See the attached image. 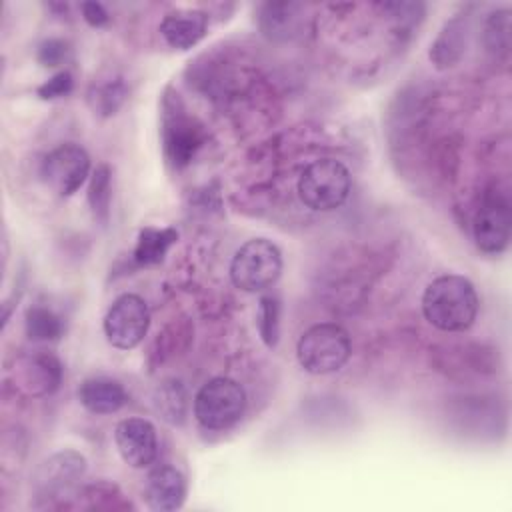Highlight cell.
<instances>
[{
    "mask_svg": "<svg viewBox=\"0 0 512 512\" xmlns=\"http://www.w3.org/2000/svg\"><path fill=\"white\" fill-rule=\"evenodd\" d=\"M422 312L442 332H464L474 324L478 314L476 288L460 274L438 276L422 294Z\"/></svg>",
    "mask_w": 512,
    "mask_h": 512,
    "instance_id": "6da1fadb",
    "label": "cell"
},
{
    "mask_svg": "<svg viewBox=\"0 0 512 512\" xmlns=\"http://www.w3.org/2000/svg\"><path fill=\"white\" fill-rule=\"evenodd\" d=\"M352 344L348 332L334 322H322L310 326L296 344L298 364L308 374H332L338 372L350 358Z\"/></svg>",
    "mask_w": 512,
    "mask_h": 512,
    "instance_id": "7a4b0ae2",
    "label": "cell"
},
{
    "mask_svg": "<svg viewBox=\"0 0 512 512\" xmlns=\"http://www.w3.org/2000/svg\"><path fill=\"white\" fill-rule=\"evenodd\" d=\"M282 274V252L268 238L244 242L232 256L230 280L242 292L272 288Z\"/></svg>",
    "mask_w": 512,
    "mask_h": 512,
    "instance_id": "3957f363",
    "label": "cell"
},
{
    "mask_svg": "<svg viewBox=\"0 0 512 512\" xmlns=\"http://www.w3.org/2000/svg\"><path fill=\"white\" fill-rule=\"evenodd\" d=\"M352 188L348 168L336 158H320L310 162L298 178V196L310 210L340 208Z\"/></svg>",
    "mask_w": 512,
    "mask_h": 512,
    "instance_id": "277c9868",
    "label": "cell"
},
{
    "mask_svg": "<svg viewBox=\"0 0 512 512\" xmlns=\"http://www.w3.org/2000/svg\"><path fill=\"white\" fill-rule=\"evenodd\" d=\"M162 110V148L166 162L174 168H184L206 140L204 126L186 112L178 94H166Z\"/></svg>",
    "mask_w": 512,
    "mask_h": 512,
    "instance_id": "5b68a950",
    "label": "cell"
},
{
    "mask_svg": "<svg viewBox=\"0 0 512 512\" xmlns=\"http://www.w3.org/2000/svg\"><path fill=\"white\" fill-rule=\"evenodd\" d=\"M246 410V392L232 378H210L194 396V416L208 430L234 426Z\"/></svg>",
    "mask_w": 512,
    "mask_h": 512,
    "instance_id": "8992f818",
    "label": "cell"
},
{
    "mask_svg": "<svg viewBox=\"0 0 512 512\" xmlns=\"http://www.w3.org/2000/svg\"><path fill=\"white\" fill-rule=\"evenodd\" d=\"M106 340L118 350L136 348L150 326V310L142 296L126 292L120 294L108 308L104 316Z\"/></svg>",
    "mask_w": 512,
    "mask_h": 512,
    "instance_id": "52a82bcc",
    "label": "cell"
},
{
    "mask_svg": "<svg viewBox=\"0 0 512 512\" xmlns=\"http://www.w3.org/2000/svg\"><path fill=\"white\" fill-rule=\"evenodd\" d=\"M90 174L88 152L74 142L52 148L40 162V176L58 196H72Z\"/></svg>",
    "mask_w": 512,
    "mask_h": 512,
    "instance_id": "ba28073f",
    "label": "cell"
},
{
    "mask_svg": "<svg viewBox=\"0 0 512 512\" xmlns=\"http://www.w3.org/2000/svg\"><path fill=\"white\" fill-rule=\"evenodd\" d=\"M510 200L502 192H488L474 216L472 234L476 246L486 254H500L510 242Z\"/></svg>",
    "mask_w": 512,
    "mask_h": 512,
    "instance_id": "9c48e42d",
    "label": "cell"
},
{
    "mask_svg": "<svg viewBox=\"0 0 512 512\" xmlns=\"http://www.w3.org/2000/svg\"><path fill=\"white\" fill-rule=\"evenodd\" d=\"M86 472V458L76 450H62L46 458L34 476L40 498H62L74 494L76 482Z\"/></svg>",
    "mask_w": 512,
    "mask_h": 512,
    "instance_id": "30bf717a",
    "label": "cell"
},
{
    "mask_svg": "<svg viewBox=\"0 0 512 512\" xmlns=\"http://www.w3.org/2000/svg\"><path fill=\"white\" fill-rule=\"evenodd\" d=\"M120 458L132 468H146L158 456L156 428L146 418H124L114 428Z\"/></svg>",
    "mask_w": 512,
    "mask_h": 512,
    "instance_id": "8fae6325",
    "label": "cell"
},
{
    "mask_svg": "<svg viewBox=\"0 0 512 512\" xmlns=\"http://www.w3.org/2000/svg\"><path fill=\"white\" fill-rule=\"evenodd\" d=\"M14 382L28 396L52 394L62 382V364L50 352H34L18 358Z\"/></svg>",
    "mask_w": 512,
    "mask_h": 512,
    "instance_id": "7c38bea8",
    "label": "cell"
},
{
    "mask_svg": "<svg viewBox=\"0 0 512 512\" xmlns=\"http://www.w3.org/2000/svg\"><path fill=\"white\" fill-rule=\"evenodd\" d=\"M146 506L154 512H172L186 500V478L174 466H156L148 472L144 484Z\"/></svg>",
    "mask_w": 512,
    "mask_h": 512,
    "instance_id": "4fadbf2b",
    "label": "cell"
},
{
    "mask_svg": "<svg viewBox=\"0 0 512 512\" xmlns=\"http://www.w3.org/2000/svg\"><path fill=\"white\" fill-rule=\"evenodd\" d=\"M208 30V16L204 10L182 8L164 14L160 22V34L170 48L188 50L196 46Z\"/></svg>",
    "mask_w": 512,
    "mask_h": 512,
    "instance_id": "5bb4252c",
    "label": "cell"
},
{
    "mask_svg": "<svg viewBox=\"0 0 512 512\" xmlns=\"http://www.w3.org/2000/svg\"><path fill=\"white\" fill-rule=\"evenodd\" d=\"M78 400L88 412L104 416L118 412L126 404L128 394L118 380L108 376H92L80 384Z\"/></svg>",
    "mask_w": 512,
    "mask_h": 512,
    "instance_id": "9a60e30c",
    "label": "cell"
},
{
    "mask_svg": "<svg viewBox=\"0 0 512 512\" xmlns=\"http://www.w3.org/2000/svg\"><path fill=\"white\" fill-rule=\"evenodd\" d=\"M466 42H468V24L462 16H456L442 26L436 40L430 44L428 56L438 70L452 68L462 58L466 50Z\"/></svg>",
    "mask_w": 512,
    "mask_h": 512,
    "instance_id": "2e32d148",
    "label": "cell"
},
{
    "mask_svg": "<svg viewBox=\"0 0 512 512\" xmlns=\"http://www.w3.org/2000/svg\"><path fill=\"white\" fill-rule=\"evenodd\" d=\"M178 232L174 228H152L146 226L138 232V240L132 252V262L136 266H154L160 264L170 250L172 244H176Z\"/></svg>",
    "mask_w": 512,
    "mask_h": 512,
    "instance_id": "e0dca14e",
    "label": "cell"
},
{
    "mask_svg": "<svg viewBox=\"0 0 512 512\" xmlns=\"http://www.w3.org/2000/svg\"><path fill=\"white\" fill-rule=\"evenodd\" d=\"M110 202H112V170L108 164H98L90 176L88 204L94 220L100 226H106L110 222Z\"/></svg>",
    "mask_w": 512,
    "mask_h": 512,
    "instance_id": "ac0fdd59",
    "label": "cell"
},
{
    "mask_svg": "<svg viewBox=\"0 0 512 512\" xmlns=\"http://www.w3.org/2000/svg\"><path fill=\"white\" fill-rule=\"evenodd\" d=\"M292 2H268L262 6L260 28L270 38H284L296 30V10Z\"/></svg>",
    "mask_w": 512,
    "mask_h": 512,
    "instance_id": "d6986e66",
    "label": "cell"
},
{
    "mask_svg": "<svg viewBox=\"0 0 512 512\" xmlns=\"http://www.w3.org/2000/svg\"><path fill=\"white\" fill-rule=\"evenodd\" d=\"M186 404V390L178 380H166L154 392V408L170 424L184 422Z\"/></svg>",
    "mask_w": 512,
    "mask_h": 512,
    "instance_id": "ffe728a7",
    "label": "cell"
},
{
    "mask_svg": "<svg viewBox=\"0 0 512 512\" xmlns=\"http://www.w3.org/2000/svg\"><path fill=\"white\" fill-rule=\"evenodd\" d=\"M62 318L46 306H30L26 310V336L34 342H52L62 336Z\"/></svg>",
    "mask_w": 512,
    "mask_h": 512,
    "instance_id": "44dd1931",
    "label": "cell"
},
{
    "mask_svg": "<svg viewBox=\"0 0 512 512\" xmlns=\"http://www.w3.org/2000/svg\"><path fill=\"white\" fill-rule=\"evenodd\" d=\"M126 86L122 80H106L102 84H94L88 92V104L94 114L112 116L122 106L126 98Z\"/></svg>",
    "mask_w": 512,
    "mask_h": 512,
    "instance_id": "7402d4cb",
    "label": "cell"
},
{
    "mask_svg": "<svg viewBox=\"0 0 512 512\" xmlns=\"http://www.w3.org/2000/svg\"><path fill=\"white\" fill-rule=\"evenodd\" d=\"M484 42L494 56H508L510 50V10L492 12L484 24Z\"/></svg>",
    "mask_w": 512,
    "mask_h": 512,
    "instance_id": "603a6c76",
    "label": "cell"
},
{
    "mask_svg": "<svg viewBox=\"0 0 512 512\" xmlns=\"http://www.w3.org/2000/svg\"><path fill=\"white\" fill-rule=\"evenodd\" d=\"M258 330L266 346H276L280 334V302L274 296H262L258 306Z\"/></svg>",
    "mask_w": 512,
    "mask_h": 512,
    "instance_id": "cb8c5ba5",
    "label": "cell"
},
{
    "mask_svg": "<svg viewBox=\"0 0 512 512\" xmlns=\"http://www.w3.org/2000/svg\"><path fill=\"white\" fill-rule=\"evenodd\" d=\"M74 494L88 498L90 500L86 504L88 508H122V506H126V502L120 500V496H122L120 490L108 482H96V484L84 486V488L76 490Z\"/></svg>",
    "mask_w": 512,
    "mask_h": 512,
    "instance_id": "d4e9b609",
    "label": "cell"
},
{
    "mask_svg": "<svg viewBox=\"0 0 512 512\" xmlns=\"http://www.w3.org/2000/svg\"><path fill=\"white\" fill-rule=\"evenodd\" d=\"M72 86H74V80H72V74L68 70H60L58 74H54L52 78H48L44 84H40L36 88V94L42 98V100H54V98H62L66 94L72 92Z\"/></svg>",
    "mask_w": 512,
    "mask_h": 512,
    "instance_id": "484cf974",
    "label": "cell"
},
{
    "mask_svg": "<svg viewBox=\"0 0 512 512\" xmlns=\"http://www.w3.org/2000/svg\"><path fill=\"white\" fill-rule=\"evenodd\" d=\"M68 52H70V48H68V44H66L64 40H60V38H48V40H44V42L38 46L36 58H38V62H40L42 66L54 68V66L62 64V62L68 58Z\"/></svg>",
    "mask_w": 512,
    "mask_h": 512,
    "instance_id": "4316f807",
    "label": "cell"
},
{
    "mask_svg": "<svg viewBox=\"0 0 512 512\" xmlns=\"http://www.w3.org/2000/svg\"><path fill=\"white\" fill-rule=\"evenodd\" d=\"M80 12H82L84 20L94 28H100L110 22V14L106 12V8L100 2H82Z\"/></svg>",
    "mask_w": 512,
    "mask_h": 512,
    "instance_id": "83f0119b",
    "label": "cell"
}]
</instances>
